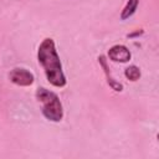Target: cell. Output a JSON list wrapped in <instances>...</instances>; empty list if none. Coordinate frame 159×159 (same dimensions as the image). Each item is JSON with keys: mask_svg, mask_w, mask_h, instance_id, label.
<instances>
[{"mask_svg": "<svg viewBox=\"0 0 159 159\" xmlns=\"http://www.w3.org/2000/svg\"><path fill=\"white\" fill-rule=\"evenodd\" d=\"M124 76H125L129 81L135 82V81H138V80L140 78L142 73H140L139 67H137L135 65H130V66H128V67L124 70Z\"/></svg>", "mask_w": 159, "mask_h": 159, "instance_id": "cell-7", "label": "cell"}, {"mask_svg": "<svg viewBox=\"0 0 159 159\" xmlns=\"http://www.w3.org/2000/svg\"><path fill=\"white\" fill-rule=\"evenodd\" d=\"M108 57L114 62H128L132 55L124 45H114L108 50Z\"/></svg>", "mask_w": 159, "mask_h": 159, "instance_id": "cell-4", "label": "cell"}, {"mask_svg": "<svg viewBox=\"0 0 159 159\" xmlns=\"http://www.w3.org/2000/svg\"><path fill=\"white\" fill-rule=\"evenodd\" d=\"M37 60L42 66L47 81L55 87H65L67 81L62 71V63L56 50L55 41L50 37L42 40L37 50Z\"/></svg>", "mask_w": 159, "mask_h": 159, "instance_id": "cell-1", "label": "cell"}, {"mask_svg": "<svg viewBox=\"0 0 159 159\" xmlns=\"http://www.w3.org/2000/svg\"><path fill=\"white\" fill-rule=\"evenodd\" d=\"M36 98L42 104L41 112L46 119L51 122H60L63 118L62 103L55 92L40 87L36 91Z\"/></svg>", "mask_w": 159, "mask_h": 159, "instance_id": "cell-2", "label": "cell"}, {"mask_svg": "<svg viewBox=\"0 0 159 159\" xmlns=\"http://www.w3.org/2000/svg\"><path fill=\"white\" fill-rule=\"evenodd\" d=\"M9 78L12 83L21 86V87H27L31 86L35 81V77L32 75V72H30L26 68H21V67H16L14 70L10 71L9 73Z\"/></svg>", "mask_w": 159, "mask_h": 159, "instance_id": "cell-3", "label": "cell"}, {"mask_svg": "<svg viewBox=\"0 0 159 159\" xmlns=\"http://www.w3.org/2000/svg\"><path fill=\"white\" fill-rule=\"evenodd\" d=\"M138 5H139V0H128L127 4H125V6L123 7V10L120 12V20L129 19L135 12Z\"/></svg>", "mask_w": 159, "mask_h": 159, "instance_id": "cell-6", "label": "cell"}, {"mask_svg": "<svg viewBox=\"0 0 159 159\" xmlns=\"http://www.w3.org/2000/svg\"><path fill=\"white\" fill-rule=\"evenodd\" d=\"M144 31L142 30V29H139V30H137V31H134V32H130V34H128L127 36L129 37V39H133V37H137V36H140L142 34H143Z\"/></svg>", "mask_w": 159, "mask_h": 159, "instance_id": "cell-8", "label": "cell"}, {"mask_svg": "<svg viewBox=\"0 0 159 159\" xmlns=\"http://www.w3.org/2000/svg\"><path fill=\"white\" fill-rule=\"evenodd\" d=\"M98 61H99V65L102 66V68H103V71H104V73H106L107 83L109 84V87H111L112 89H114L116 92H122V91H123V84L119 83V82H117V81L111 76V72H109V68H108V63H107V58H106L103 55H101V56L98 57Z\"/></svg>", "mask_w": 159, "mask_h": 159, "instance_id": "cell-5", "label": "cell"}]
</instances>
